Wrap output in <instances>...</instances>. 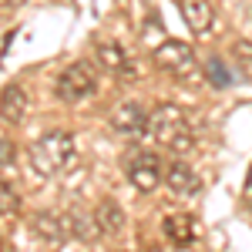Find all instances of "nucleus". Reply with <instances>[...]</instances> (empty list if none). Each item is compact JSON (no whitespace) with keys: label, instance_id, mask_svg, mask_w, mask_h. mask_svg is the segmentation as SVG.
Listing matches in <instances>:
<instances>
[{"label":"nucleus","instance_id":"nucleus-1","mask_svg":"<svg viewBox=\"0 0 252 252\" xmlns=\"http://www.w3.org/2000/svg\"><path fill=\"white\" fill-rule=\"evenodd\" d=\"M74 152H78V148H74V135L54 128V131H44L40 138L31 141L27 158H31L34 175H40V178H54V175H61L64 168H71Z\"/></svg>","mask_w":252,"mask_h":252},{"label":"nucleus","instance_id":"nucleus-2","mask_svg":"<svg viewBox=\"0 0 252 252\" xmlns=\"http://www.w3.org/2000/svg\"><path fill=\"white\" fill-rule=\"evenodd\" d=\"M148 135L161 152H172V155H189L195 148V131L189 125V118L182 115L175 104H158L152 111V125H148Z\"/></svg>","mask_w":252,"mask_h":252},{"label":"nucleus","instance_id":"nucleus-3","mask_svg":"<svg viewBox=\"0 0 252 252\" xmlns=\"http://www.w3.org/2000/svg\"><path fill=\"white\" fill-rule=\"evenodd\" d=\"M152 61H155L158 71H165L175 81L192 78L195 67H198V58H195V51L185 40H161L155 47V54H152Z\"/></svg>","mask_w":252,"mask_h":252},{"label":"nucleus","instance_id":"nucleus-4","mask_svg":"<svg viewBox=\"0 0 252 252\" xmlns=\"http://www.w3.org/2000/svg\"><path fill=\"white\" fill-rule=\"evenodd\" d=\"M97 88V78H94V67L88 61H74L61 71L58 78V97L64 104H78L84 97H91Z\"/></svg>","mask_w":252,"mask_h":252},{"label":"nucleus","instance_id":"nucleus-5","mask_svg":"<svg viewBox=\"0 0 252 252\" xmlns=\"http://www.w3.org/2000/svg\"><path fill=\"white\" fill-rule=\"evenodd\" d=\"M31 232L51 246L71 242V239H78V212H51V209L37 212L31 219Z\"/></svg>","mask_w":252,"mask_h":252},{"label":"nucleus","instance_id":"nucleus-6","mask_svg":"<svg viewBox=\"0 0 252 252\" xmlns=\"http://www.w3.org/2000/svg\"><path fill=\"white\" fill-rule=\"evenodd\" d=\"M125 175H128V182L138 192H155L165 182V161L155 152H148V148L145 152H131L128 161H125Z\"/></svg>","mask_w":252,"mask_h":252},{"label":"nucleus","instance_id":"nucleus-7","mask_svg":"<svg viewBox=\"0 0 252 252\" xmlns=\"http://www.w3.org/2000/svg\"><path fill=\"white\" fill-rule=\"evenodd\" d=\"M148 125H152V115L138 101H125V104H118L115 111H111V128H115L118 135H128V138L145 135Z\"/></svg>","mask_w":252,"mask_h":252},{"label":"nucleus","instance_id":"nucleus-8","mask_svg":"<svg viewBox=\"0 0 252 252\" xmlns=\"http://www.w3.org/2000/svg\"><path fill=\"white\" fill-rule=\"evenodd\" d=\"M165 185L178 198H195V195L202 192V178L195 175V168L185 165V161H175V158L165 165Z\"/></svg>","mask_w":252,"mask_h":252},{"label":"nucleus","instance_id":"nucleus-9","mask_svg":"<svg viewBox=\"0 0 252 252\" xmlns=\"http://www.w3.org/2000/svg\"><path fill=\"white\" fill-rule=\"evenodd\" d=\"M161 235L172 242V246H178V249H185V246H192L195 239H198V225H195L192 215H165L161 219Z\"/></svg>","mask_w":252,"mask_h":252},{"label":"nucleus","instance_id":"nucleus-10","mask_svg":"<svg viewBox=\"0 0 252 252\" xmlns=\"http://www.w3.org/2000/svg\"><path fill=\"white\" fill-rule=\"evenodd\" d=\"M182 17L189 24V31H192L195 37H202V34H209L215 24V10L209 0H185L182 3Z\"/></svg>","mask_w":252,"mask_h":252},{"label":"nucleus","instance_id":"nucleus-11","mask_svg":"<svg viewBox=\"0 0 252 252\" xmlns=\"http://www.w3.org/2000/svg\"><path fill=\"white\" fill-rule=\"evenodd\" d=\"M0 115L7 125H20L24 115H27V94L20 84H7L3 94H0Z\"/></svg>","mask_w":252,"mask_h":252},{"label":"nucleus","instance_id":"nucleus-12","mask_svg":"<svg viewBox=\"0 0 252 252\" xmlns=\"http://www.w3.org/2000/svg\"><path fill=\"white\" fill-rule=\"evenodd\" d=\"M97 222H101V229H104V235H121V229H125V212H121V205H118L115 198H104V202H97Z\"/></svg>","mask_w":252,"mask_h":252},{"label":"nucleus","instance_id":"nucleus-13","mask_svg":"<svg viewBox=\"0 0 252 252\" xmlns=\"http://www.w3.org/2000/svg\"><path fill=\"white\" fill-rule=\"evenodd\" d=\"M97 61L111 71V74H131V64H128V54L118 47V44H101L97 47Z\"/></svg>","mask_w":252,"mask_h":252},{"label":"nucleus","instance_id":"nucleus-14","mask_svg":"<svg viewBox=\"0 0 252 252\" xmlns=\"http://www.w3.org/2000/svg\"><path fill=\"white\" fill-rule=\"evenodd\" d=\"M205 78L212 81V88H229V84L235 81V74L229 71V64H225L222 58H209L205 61Z\"/></svg>","mask_w":252,"mask_h":252},{"label":"nucleus","instance_id":"nucleus-15","mask_svg":"<svg viewBox=\"0 0 252 252\" xmlns=\"http://www.w3.org/2000/svg\"><path fill=\"white\" fill-rule=\"evenodd\" d=\"M232 58H235V64H239L246 74H252V40H235L232 44Z\"/></svg>","mask_w":252,"mask_h":252},{"label":"nucleus","instance_id":"nucleus-16","mask_svg":"<svg viewBox=\"0 0 252 252\" xmlns=\"http://www.w3.org/2000/svg\"><path fill=\"white\" fill-rule=\"evenodd\" d=\"M20 209V198H17V192H14V185L10 182H3L0 185V212L3 215H14Z\"/></svg>","mask_w":252,"mask_h":252},{"label":"nucleus","instance_id":"nucleus-17","mask_svg":"<svg viewBox=\"0 0 252 252\" xmlns=\"http://www.w3.org/2000/svg\"><path fill=\"white\" fill-rule=\"evenodd\" d=\"M14 158H17L14 141H10V138H0V161H3V168H10V165H14Z\"/></svg>","mask_w":252,"mask_h":252},{"label":"nucleus","instance_id":"nucleus-18","mask_svg":"<svg viewBox=\"0 0 252 252\" xmlns=\"http://www.w3.org/2000/svg\"><path fill=\"white\" fill-rule=\"evenodd\" d=\"M242 198H246V205H249V212H252V165H249V172H246V185H242Z\"/></svg>","mask_w":252,"mask_h":252}]
</instances>
